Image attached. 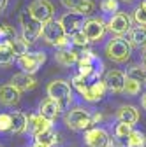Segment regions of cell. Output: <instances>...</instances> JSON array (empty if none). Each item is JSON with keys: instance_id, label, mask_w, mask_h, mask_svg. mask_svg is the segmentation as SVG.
<instances>
[{"instance_id": "f35d334b", "label": "cell", "mask_w": 146, "mask_h": 147, "mask_svg": "<svg viewBox=\"0 0 146 147\" xmlns=\"http://www.w3.org/2000/svg\"><path fill=\"white\" fill-rule=\"evenodd\" d=\"M141 7H143V9L146 11V0H143V2H141Z\"/></svg>"}, {"instance_id": "d6a6232c", "label": "cell", "mask_w": 146, "mask_h": 147, "mask_svg": "<svg viewBox=\"0 0 146 147\" xmlns=\"http://www.w3.org/2000/svg\"><path fill=\"white\" fill-rule=\"evenodd\" d=\"M134 20H136V23L139 25V26H144L146 28V11L139 5V7H136V11H134Z\"/></svg>"}, {"instance_id": "836d02e7", "label": "cell", "mask_w": 146, "mask_h": 147, "mask_svg": "<svg viewBox=\"0 0 146 147\" xmlns=\"http://www.w3.org/2000/svg\"><path fill=\"white\" fill-rule=\"evenodd\" d=\"M0 131H11V114H0Z\"/></svg>"}, {"instance_id": "8d00e7d4", "label": "cell", "mask_w": 146, "mask_h": 147, "mask_svg": "<svg viewBox=\"0 0 146 147\" xmlns=\"http://www.w3.org/2000/svg\"><path fill=\"white\" fill-rule=\"evenodd\" d=\"M5 7H7V0H0V12H2Z\"/></svg>"}, {"instance_id": "277c9868", "label": "cell", "mask_w": 146, "mask_h": 147, "mask_svg": "<svg viewBox=\"0 0 146 147\" xmlns=\"http://www.w3.org/2000/svg\"><path fill=\"white\" fill-rule=\"evenodd\" d=\"M65 124L74 131H86L90 126H92V114L90 110L86 109H81V107H76L69 110L65 114Z\"/></svg>"}, {"instance_id": "6da1fadb", "label": "cell", "mask_w": 146, "mask_h": 147, "mask_svg": "<svg viewBox=\"0 0 146 147\" xmlns=\"http://www.w3.org/2000/svg\"><path fill=\"white\" fill-rule=\"evenodd\" d=\"M42 39H44L46 44L55 46V47H58V49H67L70 46L69 37L65 35L62 25L57 20H51V21H48V23L42 25Z\"/></svg>"}, {"instance_id": "d4e9b609", "label": "cell", "mask_w": 146, "mask_h": 147, "mask_svg": "<svg viewBox=\"0 0 146 147\" xmlns=\"http://www.w3.org/2000/svg\"><path fill=\"white\" fill-rule=\"evenodd\" d=\"M9 46H11V49L14 53V56H18V58L28 53V44L25 42L23 37H14V39L9 42Z\"/></svg>"}, {"instance_id": "cb8c5ba5", "label": "cell", "mask_w": 146, "mask_h": 147, "mask_svg": "<svg viewBox=\"0 0 146 147\" xmlns=\"http://www.w3.org/2000/svg\"><path fill=\"white\" fill-rule=\"evenodd\" d=\"M125 140H127V147H144L146 145V135L139 130H132Z\"/></svg>"}, {"instance_id": "30bf717a", "label": "cell", "mask_w": 146, "mask_h": 147, "mask_svg": "<svg viewBox=\"0 0 146 147\" xmlns=\"http://www.w3.org/2000/svg\"><path fill=\"white\" fill-rule=\"evenodd\" d=\"M83 140L88 147H109L111 137L104 128H88L85 131Z\"/></svg>"}, {"instance_id": "484cf974", "label": "cell", "mask_w": 146, "mask_h": 147, "mask_svg": "<svg viewBox=\"0 0 146 147\" xmlns=\"http://www.w3.org/2000/svg\"><path fill=\"white\" fill-rule=\"evenodd\" d=\"M14 61V53L9 46V42H4V44H0V65H11Z\"/></svg>"}, {"instance_id": "4316f807", "label": "cell", "mask_w": 146, "mask_h": 147, "mask_svg": "<svg viewBox=\"0 0 146 147\" xmlns=\"http://www.w3.org/2000/svg\"><path fill=\"white\" fill-rule=\"evenodd\" d=\"M127 77H130V79L137 81L141 86L146 84V67H139V65L132 67V68L129 70V74H127Z\"/></svg>"}, {"instance_id": "9a60e30c", "label": "cell", "mask_w": 146, "mask_h": 147, "mask_svg": "<svg viewBox=\"0 0 146 147\" xmlns=\"http://www.w3.org/2000/svg\"><path fill=\"white\" fill-rule=\"evenodd\" d=\"M9 84H12L16 89H20L23 93V91H32V89L37 88V79H35L33 76H28V74H25V72H20V74H16V76L11 79Z\"/></svg>"}, {"instance_id": "83f0119b", "label": "cell", "mask_w": 146, "mask_h": 147, "mask_svg": "<svg viewBox=\"0 0 146 147\" xmlns=\"http://www.w3.org/2000/svg\"><path fill=\"white\" fill-rule=\"evenodd\" d=\"M123 91H125V93L129 95V96H137V95L141 93V84H139L137 81L130 79V77H127V79H125Z\"/></svg>"}, {"instance_id": "603a6c76", "label": "cell", "mask_w": 146, "mask_h": 147, "mask_svg": "<svg viewBox=\"0 0 146 147\" xmlns=\"http://www.w3.org/2000/svg\"><path fill=\"white\" fill-rule=\"evenodd\" d=\"M35 142L42 144L46 147H53L58 142V135H57V131H55L53 128H49V130H46V131H42V133H39L37 137H35Z\"/></svg>"}, {"instance_id": "44dd1931", "label": "cell", "mask_w": 146, "mask_h": 147, "mask_svg": "<svg viewBox=\"0 0 146 147\" xmlns=\"http://www.w3.org/2000/svg\"><path fill=\"white\" fill-rule=\"evenodd\" d=\"M27 124H28V116L20 112V110H14L11 114V133L14 135H21L27 131Z\"/></svg>"}, {"instance_id": "d6986e66", "label": "cell", "mask_w": 146, "mask_h": 147, "mask_svg": "<svg viewBox=\"0 0 146 147\" xmlns=\"http://www.w3.org/2000/svg\"><path fill=\"white\" fill-rule=\"evenodd\" d=\"M118 121L129 126H134L139 121V110L134 105H121L118 109Z\"/></svg>"}, {"instance_id": "b9f144b4", "label": "cell", "mask_w": 146, "mask_h": 147, "mask_svg": "<svg viewBox=\"0 0 146 147\" xmlns=\"http://www.w3.org/2000/svg\"><path fill=\"white\" fill-rule=\"evenodd\" d=\"M144 147H146V145H144Z\"/></svg>"}, {"instance_id": "7a4b0ae2", "label": "cell", "mask_w": 146, "mask_h": 147, "mask_svg": "<svg viewBox=\"0 0 146 147\" xmlns=\"http://www.w3.org/2000/svg\"><path fill=\"white\" fill-rule=\"evenodd\" d=\"M48 96L51 100H55L62 110L69 109L70 107V102H72V89H70V84L63 79H55L48 84Z\"/></svg>"}, {"instance_id": "ba28073f", "label": "cell", "mask_w": 146, "mask_h": 147, "mask_svg": "<svg viewBox=\"0 0 146 147\" xmlns=\"http://www.w3.org/2000/svg\"><path fill=\"white\" fill-rule=\"evenodd\" d=\"M85 21H86V20H85L83 14H79V12H72V11L62 14L60 20H58V23L62 25V28H63V32H65L67 37L72 35V33H76V32H79V30H83Z\"/></svg>"}, {"instance_id": "8992f818", "label": "cell", "mask_w": 146, "mask_h": 147, "mask_svg": "<svg viewBox=\"0 0 146 147\" xmlns=\"http://www.w3.org/2000/svg\"><path fill=\"white\" fill-rule=\"evenodd\" d=\"M44 63H46V53H42V51L27 53L18 58V67L21 68V72L28 74V76H33Z\"/></svg>"}, {"instance_id": "2e32d148", "label": "cell", "mask_w": 146, "mask_h": 147, "mask_svg": "<svg viewBox=\"0 0 146 147\" xmlns=\"http://www.w3.org/2000/svg\"><path fill=\"white\" fill-rule=\"evenodd\" d=\"M21 98V91L16 89L12 84H4L0 86V103L2 105H7V107H12L20 102Z\"/></svg>"}, {"instance_id": "4dcf8cb0", "label": "cell", "mask_w": 146, "mask_h": 147, "mask_svg": "<svg viewBox=\"0 0 146 147\" xmlns=\"http://www.w3.org/2000/svg\"><path fill=\"white\" fill-rule=\"evenodd\" d=\"M130 131H132V126L125 124V123L118 121V124L115 126V137H118V138H127Z\"/></svg>"}, {"instance_id": "d590c367", "label": "cell", "mask_w": 146, "mask_h": 147, "mask_svg": "<svg viewBox=\"0 0 146 147\" xmlns=\"http://www.w3.org/2000/svg\"><path fill=\"white\" fill-rule=\"evenodd\" d=\"M141 107H143V109L146 110V93H144V95L141 96Z\"/></svg>"}, {"instance_id": "74e56055", "label": "cell", "mask_w": 146, "mask_h": 147, "mask_svg": "<svg viewBox=\"0 0 146 147\" xmlns=\"http://www.w3.org/2000/svg\"><path fill=\"white\" fill-rule=\"evenodd\" d=\"M30 147H46V145H42V144H37V142H33Z\"/></svg>"}, {"instance_id": "7c38bea8", "label": "cell", "mask_w": 146, "mask_h": 147, "mask_svg": "<svg viewBox=\"0 0 146 147\" xmlns=\"http://www.w3.org/2000/svg\"><path fill=\"white\" fill-rule=\"evenodd\" d=\"M125 79H127V76L121 70H109V72H106L102 82L106 84V89L113 91V93H121L123 86H125Z\"/></svg>"}, {"instance_id": "52a82bcc", "label": "cell", "mask_w": 146, "mask_h": 147, "mask_svg": "<svg viewBox=\"0 0 146 147\" xmlns=\"http://www.w3.org/2000/svg\"><path fill=\"white\" fill-rule=\"evenodd\" d=\"M27 11L30 12L32 18H35V20L41 21L42 25L51 21L53 14H55V7H53L51 2H48V0H33V2L28 5Z\"/></svg>"}, {"instance_id": "3957f363", "label": "cell", "mask_w": 146, "mask_h": 147, "mask_svg": "<svg viewBox=\"0 0 146 147\" xmlns=\"http://www.w3.org/2000/svg\"><path fill=\"white\" fill-rule=\"evenodd\" d=\"M106 54L109 60H113L116 63H125L132 54V47L123 37H113L106 44Z\"/></svg>"}, {"instance_id": "5bb4252c", "label": "cell", "mask_w": 146, "mask_h": 147, "mask_svg": "<svg viewBox=\"0 0 146 147\" xmlns=\"http://www.w3.org/2000/svg\"><path fill=\"white\" fill-rule=\"evenodd\" d=\"M63 7H67L72 12H79L83 16H88L95 11V2L93 0H62Z\"/></svg>"}, {"instance_id": "e0dca14e", "label": "cell", "mask_w": 146, "mask_h": 147, "mask_svg": "<svg viewBox=\"0 0 146 147\" xmlns=\"http://www.w3.org/2000/svg\"><path fill=\"white\" fill-rule=\"evenodd\" d=\"M104 95H106V84L102 81H95L92 84H88L86 89L81 93V96L86 102H99L104 98Z\"/></svg>"}, {"instance_id": "ffe728a7", "label": "cell", "mask_w": 146, "mask_h": 147, "mask_svg": "<svg viewBox=\"0 0 146 147\" xmlns=\"http://www.w3.org/2000/svg\"><path fill=\"white\" fill-rule=\"evenodd\" d=\"M55 60H57V63L62 65V67H70V65L78 63L79 53L74 51V49H70V47H67V49H58L57 54H55Z\"/></svg>"}, {"instance_id": "ab89813d", "label": "cell", "mask_w": 146, "mask_h": 147, "mask_svg": "<svg viewBox=\"0 0 146 147\" xmlns=\"http://www.w3.org/2000/svg\"><path fill=\"white\" fill-rule=\"evenodd\" d=\"M143 60H144V67H146V51H144V56H143Z\"/></svg>"}, {"instance_id": "1f68e13d", "label": "cell", "mask_w": 146, "mask_h": 147, "mask_svg": "<svg viewBox=\"0 0 146 147\" xmlns=\"http://www.w3.org/2000/svg\"><path fill=\"white\" fill-rule=\"evenodd\" d=\"M118 0H102V4H100V9H102V12H106V14H116L118 12Z\"/></svg>"}, {"instance_id": "f1b7e54d", "label": "cell", "mask_w": 146, "mask_h": 147, "mask_svg": "<svg viewBox=\"0 0 146 147\" xmlns=\"http://www.w3.org/2000/svg\"><path fill=\"white\" fill-rule=\"evenodd\" d=\"M14 37H16V30H14L11 25H7V23L0 25V44H4V42H11Z\"/></svg>"}, {"instance_id": "9c48e42d", "label": "cell", "mask_w": 146, "mask_h": 147, "mask_svg": "<svg viewBox=\"0 0 146 147\" xmlns=\"http://www.w3.org/2000/svg\"><path fill=\"white\" fill-rule=\"evenodd\" d=\"M106 28L109 32H113L115 35L121 37L123 33H129L132 28V21H130V16L125 14V12H116L109 18V21L106 25Z\"/></svg>"}, {"instance_id": "7402d4cb", "label": "cell", "mask_w": 146, "mask_h": 147, "mask_svg": "<svg viewBox=\"0 0 146 147\" xmlns=\"http://www.w3.org/2000/svg\"><path fill=\"white\" fill-rule=\"evenodd\" d=\"M130 47H144L146 49V28L144 26H136V28H130L129 32V40Z\"/></svg>"}, {"instance_id": "f546056e", "label": "cell", "mask_w": 146, "mask_h": 147, "mask_svg": "<svg viewBox=\"0 0 146 147\" xmlns=\"http://www.w3.org/2000/svg\"><path fill=\"white\" fill-rule=\"evenodd\" d=\"M69 40H70V46H76V47H86V46L90 44L88 39H86V35L83 33V30H79V32H76V33L69 35Z\"/></svg>"}, {"instance_id": "4fadbf2b", "label": "cell", "mask_w": 146, "mask_h": 147, "mask_svg": "<svg viewBox=\"0 0 146 147\" xmlns=\"http://www.w3.org/2000/svg\"><path fill=\"white\" fill-rule=\"evenodd\" d=\"M60 112H62L60 105L55 102V100H51L49 96H48V98H44V100L39 103V110H37V114H39V116H42L44 119L51 121V123L60 116Z\"/></svg>"}, {"instance_id": "60d3db41", "label": "cell", "mask_w": 146, "mask_h": 147, "mask_svg": "<svg viewBox=\"0 0 146 147\" xmlns=\"http://www.w3.org/2000/svg\"><path fill=\"white\" fill-rule=\"evenodd\" d=\"M121 2H125V4H130V2H132V0H121Z\"/></svg>"}, {"instance_id": "8fae6325", "label": "cell", "mask_w": 146, "mask_h": 147, "mask_svg": "<svg viewBox=\"0 0 146 147\" xmlns=\"http://www.w3.org/2000/svg\"><path fill=\"white\" fill-rule=\"evenodd\" d=\"M83 33L86 35L88 42H99L106 33V23L102 20H97V18L86 20L83 25Z\"/></svg>"}, {"instance_id": "e575fe53", "label": "cell", "mask_w": 146, "mask_h": 147, "mask_svg": "<svg viewBox=\"0 0 146 147\" xmlns=\"http://www.w3.org/2000/svg\"><path fill=\"white\" fill-rule=\"evenodd\" d=\"M109 147H127V140L125 138H118L113 135V138L109 140Z\"/></svg>"}, {"instance_id": "ac0fdd59", "label": "cell", "mask_w": 146, "mask_h": 147, "mask_svg": "<svg viewBox=\"0 0 146 147\" xmlns=\"http://www.w3.org/2000/svg\"><path fill=\"white\" fill-rule=\"evenodd\" d=\"M49 128H51V121L44 119L42 116H39V114H32V116H28L27 130H28L33 137H37L39 133H42V131L49 130Z\"/></svg>"}, {"instance_id": "5b68a950", "label": "cell", "mask_w": 146, "mask_h": 147, "mask_svg": "<svg viewBox=\"0 0 146 147\" xmlns=\"http://www.w3.org/2000/svg\"><path fill=\"white\" fill-rule=\"evenodd\" d=\"M20 21H21V37L25 39L27 44H32L39 39V37L42 35V23L37 21L35 18L30 16L28 11H25L21 16H20Z\"/></svg>"}]
</instances>
